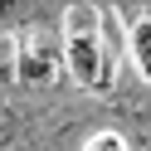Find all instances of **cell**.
I'll list each match as a JSON object with an SVG mask.
<instances>
[{"label":"cell","mask_w":151,"mask_h":151,"mask_svg":"<svg viewBox=\"0 0 151 151\" xmlns=\"http://www.w3.org/2000/svg\"><path fill=\"white\" fill-rule=\"evenodd\" d=\"M132 63H137V73L151 83V20L132 24Z\"/></svg>","instance_id":"3957f363"},{"label":"cell","mask_w":151,"mask_h":151,"mask_svg":"<svg viewBox=\"0 0 151 151\" xmlns=\"http://www.w3.org/2000/svg\"><path fill=\"white\" fill-rule=\"evenodd\" d=\"M20 5H24V0H0V24H10V20H15V10H20Z\"/></svg>","instance_id":"8992f818"},{"label":"cell","mask_w":151,"mask_h":151,"mask_svg":"<svg viewBox=\"0 0 151 151\" xmlns=\"http://www.w3.org/2000/svg\"><path fill=\"white\" fill-rule=\"evenodd\" d=\"M127 141L117 137V132H98V137H88V151H122Z\"/></svg>","instance_id":"5b68a950"},{"label":"cell","mask_w":151,"mask_h":151,"mask_svg":"<svg viewBox=\"0 0 151 151\" xmlns=\"http://www.w3.org/2000/svg\"><path fill=\"white\" fill-rule=\"evenodd\" d=\"M59 78V49L49 44V34L29 29L20 39V59H15V83L24 88H44V83Z\"/></svg>","instance_id":"7a4b0ae2"},{"label":"cell","mask_w":151,"mask_h":151,"mask_svg":"<svg viewBox=\"0 0 151 151\" xmlns=\"http://www.w3.org/2000/svg\"><path fill=\"white\" fill-rule=\"evenodd\" d=\"M15 59H20V44H15L10 34H0V88L15 83Z\"/></svg>","instance_id":"277c9868"},{"label":"cell","mask_w":151,"mask_h":151,"mask_svg":"<svg viewBox=\"0 0 151 151\" xmlns=\"http://www.w3.org/2000/svg\"><path fill=\"white\" fill-rule=\"evenodd\" d=\"M63 59H68V73L83 83V88H107V63H102V39L98 24L83 5L68 10V29H63Z\"/></svg>","instance_id":"6da1fadb"}]
</instances>
